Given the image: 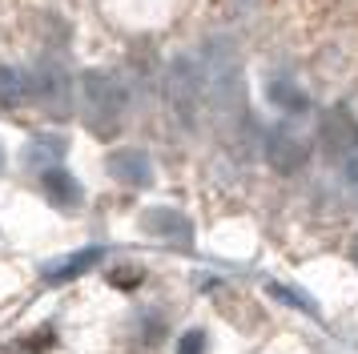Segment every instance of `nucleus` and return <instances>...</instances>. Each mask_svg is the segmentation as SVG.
I'll return each mask as SVG.
<instances>
[{
    "label": "nucleus",
    "mask_w": 358,
    "mask_h": 354,
    "mask_svg": "<svg viewBox=\"0 0 358 354\" xmlns=\"http://www.w3.org/2000/svg\"><path fill=\"white\" fill-rule=\"evenodd\" d=\"M0 165H4V153H0Z\"/></svg>",
    "instance_id": "obj_17"
},
{
    "label": "nucleus",
    "mask_w": 358,
    "mask_h": 354,
    "mask_svg": "<svg viewBox=\"0 0 358 354\" xmlns=\"http://www.w3.org/2000/svg\"><path fill=\"white\" fill-rule=\"evenodd\" d=\"M109 282H113V286H137V282H141V270H113Z\"/></svg>",
    "instance_id": "obj_15"
},
{
    "label": "nucleus",
    "mask_w": 358,
    "mask_h": 354,
    "mask_svg": "<svg viewBox=\"0 0 358 354\" xmlns=\"http://www.w3.org/2000/svg\"><path fill=\"white\" fill-rule=\"evenodd\" d=\"M141 225H145V234H153V238H165V241H178V246H189L194 241V225H189V218L185 213H178V209H145L141 213Z\"/></svg>",
    "instance_id": "obj_6"
},
{
    "label": "nucleus",
    "mask_w": 358,
    "mask_h": 354,
    "mask_svg": "<svg viewBox=\"0 0 358 354\" xmlns=\"http://www.w3.org/2000/svg\"><path fill=\"white\" fill-rule=\"evenodd\" d=\"M101 257H105V250L101 246H89V250H77V254L61 257V262H52V266H45V282L49 286H61V282H73V278H81L85 270H93Z\"/></svg>",
    "instance_id": "obj_8"
},
{
    "label": "nucleus",
    "mask_w": 358,
    "mask_h": 354,
    "mask_svg": "<svg viewBox=\"0 0 358 354\" xmlns=\"http://www.w3.org/2000/svg\"><path fill=\"white\" fill-rule=\"evenodd\" d=\"M350 262H355V266H358V234H355V238H350Z\"/></svg>",
    "instance_id": "obj_16"
},
{
    "label": "nucleus",
    "mask_w": 358,
    "mask_h": 354,
    "mask_svg": "<svg viewBox=\"0 0 358 354\" xmlns=\"http://www.w3.org/2000/svg\"><path fill=\"white\" fill-rule=\"evenodd\" d=\"M206 346H210V338H206V330H185L178 342V354H206Z\"/></svg>",
    "instance_id": "obj_13"
},
{
    "label": "nucleus",
    "mask_w": 358,
    "mask_h": 354,
    "mask_svg": "<svg viewBox=\"0 0 358 354\" xmlns=\"http://www.w3.org/2000/svg\"><path fill=\"white\" fill-rule=\"evenodd\" d=\"M61 149H65V141L61 137H36L33 145H29V153H24V161H45V157H61Z\"/></svg>",
    "instance_id": "obj_12"
},
{
    "label": "nucleus",
    "mask_w": 358,
    "mask_h": 354,
    "mask_svg": "<svg viewBox=\"0 0 358 354\" xmlns=\"http://www.w3.org/2000/svg\"><path fill=\"white\" fill-rule=\"evenodd\" d=\"M105 165L121 185H133V190H145L153 181V161H149L145 149H117V153H109Z\"/></svg>",
    "instance_id": "obj_4"
},
{
    "label": "nucleus",
    "mask_w": 358,
    "mask_h": 354,
    "mask_svg": "<svg viewBox=\"0 0 358 354\" xmlns=\"http://www.w3.org/2000/svg\"><path fill=\"white\" fill-rule=\"evenodd\" d=\"M29 80H33V97L45 105V109H52V113L69 109V77H65V69H61L57 61H41Z\"/></svg>",
    "instance_id": "obj_3"
},
{
    "label": "nucleus",
    "mask_w": 358,
    "mask_h": 354,
    "mask_svg": "<svg viewBox=\"0 0 358 354\" xmlns=\"http://www.w3.org/2000/svg\"><path fill=\"white\" fill-rule=\"evenodd\" d=\"M266 161L274 165L278 174H294V169L306 165V145L298 141L294 133H286V129H270L266 133Z\"/></svg>",
    "instance_id": "obj_5"
},
{
    "label": "nucleus",
    "mask_w": 358,
    "mask_h": 354,
    "mask_svg": "<svg viewBox=\"0 0 358 354\" xmlns=\"http://www.w3.org/2000/svg\"><path fill=\"white\" fill-rule=\"evenodd\" d=\"M266 97H270L282 113H306L310 109V97L302 93L294 80H282V77H274L270 85H266Z\"/></svg>",
    "instance_id": "obj_9"
},
{
    "label": "nucleus",
    "mask_w": 358,
    "mask_h": 354,
    "mask_svg": "<svg viewBox=\"0 0 358 354\" xmlns=\"http://www.w3.org/2000/svg\"><path fill=\"white\" fill-rule=\"evenodd\" d=\"M81 93H85L89 129H93L97 137H113L117 121H121V113H125V89H121V80L109 77V73H85Z\"/></svg>",
    "instance_id": "obj_2"
},
{
    "label": "nucleus",
    "mask_w": 358,
    "mask_h": 354,
    "mask_svg": "<svg viewBox=\"0 0 358 354\" xmlns=\"http://www.w3.org/2000/svg\"><path fill=\"white\" fill-rule=\"evenodd\" d=\"M270 294H274L278 302H290V306H298V310H306V314H314V318H318V306L310 302V298H306V294H302L298 286H282V282H270Z\"/></svg>",
    "instance_id": "obj_11"
},
{
    "label": "nucleus",
    "mask_w": 358,
    "mask_h": 354,
    "mask_svg": "<svg viewBox=\"0 0 358 354\" xmlns=\"http://www.w3.org/2000/svg\"><path fill=\"white\" fill-rule=\"evenodd\" d=\"M342 174H346V181L358 185V145H350V149L342 153Z\"/></svg>",
    "instance_id": "obj_14"
},
{
    "label": "nucleus",
    "mask_w": 358,
    "mask_h": 354,
    "mask_svg": "<svg viewBox=\"0 0 358 354\" xmlns=\"http://www.w3.org/2000/svg\"><path fill=\"white\" fill-rule=\"evenodd\" d=\"M41 190H45V197H49L52 206H61V209L81 206V185H77V177L69 174V169H61V165H49V169L41 174Z\"/></svg>",
    "instance_id": "obj_7"
},
{
    "label": "nucleus",
    "mask_w": 358,
    "mask_h": 354,
    "mask_svg": "<svg viewBox=\"0 0 358 354\" xmlns=\"http://www.w3.org/2000/svg\"><path fill=\"white\" fill-rule=\"evenodd\" d=\"M29 97H33V80L24 77L20 69L0 64V101H4V105H20V101H29Z\"/></svg>",
    "instance_id": "obj_10"
},
{
    "label": "nucleus",
    "mask_w": 358,
    "mask_h": 354,
    "mask_svg": "<svg viewBox=\"0 0 358 354\" xmlns=\"http://www.w3.org/2000/svg\"><path fill=\"white\" fill-rule=\"evenodd\" d=\"M206 69L201 61L194 57H178V61H169L165 69V101H169V109L178 117L181 125H194L197 121V109H201V97H206Z\"/></svg>",
    "instance_id": "obj_1"
}]
</instances>
